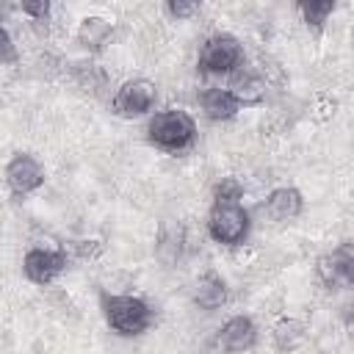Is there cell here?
I'll return each instance as SVG.
<instances>
[{
  "label": "cell",
  "instance_id": "obj_9",
  "mask_svg": "<svg viewBox=\"0 0 354 354\" xmlns=\"http://www.w3.org/2000/svg\"><path fill=\"white\" fill-rule=\"evenodd\" d=\"M257 340H260V329H257L254 318L241 313V315L227 318L218 326L210 346L221 348V351H252V348H257Z\"/></svg>",
  "mask_w": 354,
  "mask_h": 354
},
{
  "label": "cell",
  "instance_id": "obj_16",
  "mask_svg": "<svg viewBox=\"0 0 354 354\" xmlns=\"http://www.w3.org/2000/svg\"><path fill=\"white\" fill-rule=\"evenodd\" d=\"M271 335H274V346L279 351H293V348L304 346V340H307V324L299 321V318H282V321L274 324Z\"/></svg>",
  "mask_w": 354,
  "mask_h": 354
},
{
  "label": "cell",
  "instance_id": "obj_7",
  "mask_svg": "<svg viewBox=\"0 0 354 354\" xmlns=\"http://www.w3.org/2000/svg\"><path fill=\"white\" fill-rule=\"evenodd\" d=\"M315 274L324 288H354V241H343L332 252L321 254L315 263Z\"/></svg>",
  "mask_w": 354,
  "mask_h": 354
},
{
  "label": "cell",
  "instance_id": "obj_12",
  "mask_svg": "<svg viewBox=\"0 0 354 354\" xmlns=\"http://www.w3.org/2000/svg\"><path fill=\"white\" fill-rule=\"evenodd\" d=\"M230 299V290H227V282L218 271L207 268L205 274H199V279L194 282L191 288V301L205 310V313H213V310H221Z\"/></svg>",
  "mask_w": 354,
  "mask_h": 354
},
{
  "label": "cell",
  "instance_id": "obj_4",
  "mask_svg": "<svg viewBox=\"0 0 354 354\" xmlns=\"http://www.w3.org/2000/svg\"><path fill=\"white\" fill-rule=\"evenodd\" d=\"M243 64V44L232 33H213L199 47V72L205 75H230Z\"/></svg>",
  "mask_w": 354,
  "mask_h": 354
},
{
  "label": "cell",
  "instance_id": "obj_19",
  "mask_svg": "<svg viewBox=\"0 0 354 354\" xmlns=\"http://www.w3.org/2000/svg\"><path fill=\"white\" fill-rule=\"evenodd\" d=\"M243 199V185L238 177H221L213 185V202H241Z\"/></svg>",
  "mask_w": 354,
  "mask_h": 354
},
{
  "label": "cell",
  "instance_id": "obj_11",
  "mask_svg": "<svg viewBox=\"0 0 354 354\" xmlns=\"http://www.w3.org/2000/svg\"><path fill=\"white\" fill-rule=\"evenodd\" d=\"M263 213L277 221V224H288V221H296L301 213H304V196L296 185H279L274 188L266 202H263Z\"/></svg>",
  "mask_w": 354,
  "mask_h": 354
},
{
  "label": "cell",
  "instance_id": "obj_15",
  "mask_svg": "<svg viewBox=\"0 0 354 354\" xmlns=\"http://www.w3.org/2000/svg\"><path fill=\"white\" fill-rule=\"evenodd\" d=\"M69 77H72V83H75L83 94H88V97H102V94L108 91V86H111L108 72H105L100 64H94V61H75V64L69 66Z\"/></svg>",
  "mask_w": 354,
  "mask_h": 354
},
{
  "label": "cell",
  "instance_id": "obj_13",
  "mask_svg": "<svg viewBox=\"0 0 354 354\" xmlns=\"http://www.w3.org/2000/svg\"><path fill=\"white\" fill-rule=\"evenodd\" d=\"M199 105H202L205 119H210V122H230L243 108L238 102V97L227 86H210V88H205L199 94Z\"/></svg>",
  "mask_w": 354,
  "mask_h": 354
},
{
  "label": "cell",
  "instance_id": "obj_5",
  "mask_svg": "<svg viewBox=\"0 0 354 354\" xmlns=\"http://www.w3.org/2000/svg\"><path fill=\"white\" fill-rule=\"evenodd\" d=\"M158 105V86L147 77H133L124 80L113 97H111V111L122 119H141L149 116Z\"/></svg>",
  "mask_w": 354,
  "mask_h": 354
},
{
  "label": "cell",
  "instance_id": "obj_1",
  "mask_svg": "<svg viewBox=\"0 0 354 354\" xmlns=\"http://www.w3.org/2000/svg\"><path fill=\"white\" fill-rule=\"evenodd\" d=\"M100 310H102L108 329L119 337H138L155 321V310L141 296H133V293L102 290L100 293Z\"/></svg>",
  "mask_w": 354,
  "mask_h": 354
},
{
  "label": "cell",
  "instance_id": "obj_23",
  "mask_svg": "<svg viewBox=\"0 0 354 354\" xmlns=\"http://www.w3.org/2000/svg\"><path fill=\"white\" fill-rule=\"evenodd\" d=\"M14 61H17V44H14V36H11L8 25H6L3 28V64L11 66Z\"/></svg>",
  "mask_w": 354,
  "mask_h": 354
},
{
  "label": "cell",
  "instance_id": "obj_10",
  "mask_svg": "<svg viewBox=\"0 0 354 354\" xmlns=\"http://www.w3.org/2000/svg\"><path fill=\"white\" fill-rule=\"evenodd\" d=\"M227 88L238 97V102H241L243 108H249V105H260V102L266 100L268 80L263 77V72H257V69L241 64L235 72L227 75Z\"/></svg>",
  "mask_w": 354,
  "mask_h": 354
},
{
  "label": "cell",
  "instance_id": "obj_2",
  "mask_svg": "<svg viewBox=\"0 0 354 354\" xmlns=\"http://www.w3.org/2000/svg\"><path fill=\"white\" fill-rule=\"evenodd\" d=\"M196 136H199L196 122L183 108H163L149 113L147 119V141L169 155L191 149L196 144Z\"/></svg>",
  "mask_w": 354,
  "mask_h": 354
},
{
  "label": "cell",
  "instance_id": "obj_18",
  "mask_svg": "<svg viewBox=\"0 0 354 354\" xmlns=\"http://www.w3.org/2000/svg\"><path fill=\"white\" fill-rule=\"evenodd\" d=\"M296 6H299V14H301L304 25L313 28V30H321L324 22L332 17L337 0H296Z\"/></svg>",
  "mask_w": 354,
  "mask_h": 354
},
{
  "label": "cell",
  "instance_id": "obj_21",
  "mask_svg": "<svg viewBox=\"0 0 354 354\" xmlns=\"http://www.w3.org/2000/svg\"><path fill=\"white\" fill-rule=\"evenodd\" d=\"M19 11L28 19H50L53 0H19Z\"/></svg>",
  "mask_w": 354,
  "mask_h": 354
},
{
  "label": "cell",
  "instance_id": "obj_24",
  "mask_svg": "<svg viewBox=\"0 0 354 354\" xmlns=\"http://www.w3.org/2000/svg\"><path fill=\"white\" fill-rule=\"evenodd\" d=\"M343 326H346V335L354 340V304H348L343 310Z\"/></svg>",
  "mask_w": 354,
  "mask_h": 354
},
{
  "label": "cell",
  "instance_id": "obj_22",
  "mask_svg": "<svg viewBox=\"0 0 354 354\" xmlns=\"http://www.w3.org/2000/svg\"><path fill=\"white\" fill-rule=\"evenodd\" d=\"M72 252H75L80 260H94V257H100L102 243H100V241H75V243H72Z\"/></svg>",
  "mask_w": 354,
  "mask_h": 354
},
{
  "label": "cell",
  "instance_id": "obj_17",
  "mask_svg": "<svg viewBox=\"0 0 354 354\" xmlns=\"http://www.w3.org/2000/svg\"><path fill=\"white\" fill-rule=\"evenodd\" d=\"M183 227L180 224H163L160 227V235H158V243H155V254L158 260H163L166 266H174L183 254Z\"/></svg>",
  "mask_w": 354,
  "mask_h": 354
},
{
  "label": "cell",
  "instance_id": "obj_20",
  "mask_svg": "<svg viewBox=\"0 0 354 354\" xmlns=\"http://www.w3.org/2000/svg\"><path fill=\"white\" fill-rule=\"evenodd\" d=\"M163 6H166V14H169L171 19L183 22V19H191V17L199 14L202 0H163Z\"/></svg>",
  "mask_w": 354,
  "mask_h": 354
},
{
  "label": "cell",
  "instance_id": "obj_8",
  "mask_svg": "<svg viewBox=\"0 0 354 354\" xmlns=\"http://www.w3.org/2000/svg\"><path fill=\"white\" fill-rule=\"evenodd\" d=\"M44 180H47V171H44L41 160L30 152H17L6 163V185L11 188L14 196H28V194L39 191L44 185Z\"/></svg>",
  "mask_w": 354,
  "mask_h": 354
},
{
  "label": "cell",
  "instance_id": "obj_3",
  "mask_svg": "<svg viewBox=\"0 0 354 354\" xmlns=\"http://www.w3.org/2000/svg\"><path fill=\"white\" fill-rule=\"evenodd\" d=\"M205 224L207 235L227 249L243 246L252 232V216L243 207V202H213Z\"/></svg>",
  "mask_w": 354,
  "mask_h": 354
},
{
  "label": "cell",
  "instance_id": "obj_6",
  "mask_svg": "<svg viewBox=\"0 0 354 354\" xmlns=\"http://www.w3.org/2000/svg\"><path fill=\"white\" fill-rule=\"evenodd\" d=\"M69 266L66 249H50V246H30L22 257V274L30 285L47 288L53 285Z\"/></svg>",
  "mask_w": 354,
  "mask_h": 354
},
{
  "label": "cell",
  "instance_id": "obj_14",
  "mask_svg": "<svg viewBox=\"0 0 354 354\" xmlns=\"http://www.w3.org/2000/svg\"><path fill=\"white\" fill-rule=\"evenodd\" d=\"M113 36H116V28H113V22H108L105 17H83L80 25H77V30H75L77 44H80L88 55L102 53V50L113 41Z\"/></svg>",
  "mask_w": 354,
  "mask_h": 354
}]
</instances>
